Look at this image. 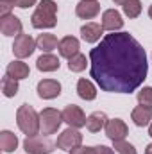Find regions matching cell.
Listing matches in <instances>:
<instances>
[{
  "label": "cell",
  "mask_w": 152,
  "mask_h": 154,
  "mask_svg": "<svg viewBox=\"0 0 152 154\" xmlns=\"http://www.w3.org/2000/svg\"><path fill=\"white\" fill-rule=\"evenodd\" d=\"M90 75L109 93H132L149 74L145 48L129 32L106 34L90 50Z\"/></svg>",
  "instance_id": "1"
},
{
  "label": "cell",
  "mask_w": 152,
  "mask_h": 154,
  "mask_svg": "<svg viewBox=\"0 0 152 154\" xmlns=\"http://www.w3.org/2000/svg\"><path fill=\"white\" fill-rule=\"evenodd\" d=\"M34 29H52L57 23V4L54 0H41L31 16Z\"/></svg>",
  "instance_id": "2"
},
{
  "label": "cell",
  "mask_w": 152,
  "mask_h": 154,
  "mask_svg": "<svg viewBox=\"0 0 152 154\" xmlns=\"http://www.w3.org/2000/svg\"><path fill=\"white\" fill-rule=\"evenodd\" d=\"M16 124L20 127V131L27 136H36L41 131L39 125V113L29 104H22L16 111Z\"/></svg>",
  "instance_id": "3"
},
{
  "label": "cell",
  "mask_w": 152,
  "mask_h": 154,
  "mask_svg": "<svg viewBox=\"0 0 152 154\" xmlns=\"http://www.w3.org/2000/svg\"><path fill=\"white\" fill-rule=\"evenodd\" d=\"M63 111H57L56 108H45L39 113V125L43 134H54L63 124Z\"/></svg>",
  "instance_id": "4"
},
{
  "label": "cell",
  "mask_w": 152,
  "mask_h": 154,
  "mask_svg": "<svg viewBox=\"0 0 152 154\" xmlns=\"http://www.w3.org/2000/svg\"><path fill=\"white\" fill-rule=\"evenodd\" d=\"M54 145L47 136H27L23 140V149L27 154H52Z\"/></svg>",
  "instance_id": "5"
},
{
  "label": "cell",
  "mask_w": 152,
  "mask_h": 154,
  "mask_svg": "<svg viewBox=\"0 0 152 154\" xmlns=\"http://www.w3.org/2000/svg\"><path fill=\"white\" fill-rule=\"evenodd\" d=\"M38 48L36 41L31 38L29 34H20L14 38V43H13V54L18 57V59H25L29 56H32V52Z\"/></svg>",
  "instance_id": "6"
},
{
  "label": "cell",
  "mask_w": 152,
  "mask_h": 154,
  "mask_svg": "<svg viewBox=\"0 0 152 154\" xmlns=\"http://www.w3.org/2000/svg\"><path fill=\"white\" fill-rule=\"evenodd\" d=\"M57 149H63V151H72L79 145H82V134L77 131L75 127H68L65 129L59 136H57V142H56Z\"/></svg>",
  "instance_id": "7"
},
{
  "label": "cell",
  "mask_w": 152,
  "mask_h": 154,
  "mask_svg": "<svg viewBox=\"0 0 152 154\" xmlns=\"http://www.w3.org/2000/svg\"><path fill=\"white\" fill-rule=\"evenodd\" d=\"M104 131H106V136H108L111 142L125 140V136L129 134V127H127V124H125L122 118H111V120H108Z\"/></svg>",
  "instance_id": "8"
},
{
  "label": "cell",
  "mask_w": 152,
  "mask_h": 154,
  "mask_svg": "<svg viewBox=\"0 0 152 154\" xmlns=\"http://www.w3.org/2000/svg\"><path fill=\"white\" fill-rule=\"evenodd\" d=\"M63 120L70 125V127H75V129H81V127H84L86 125V115H84V111L75 106V104H68L65 109H63Z\"/></svg>",
  "instance_id": "9"
},
{
  "label": "cell",
  "mask_w": 152,
  "mask_h": 154,
  "mask_svg": "<svg viewBox=\"0 0 152 154\" xmlns=\"http://www.w3.org/2000/svg\"><path fill=\"white\" fill-rule=\"evenodd\" d=\"M0 31L4 36H20L22 34V20L13 13L0 16Z\"/></svg>",
  "instance_id": "10"
},
{
  "label": "cell",
  "mask_w": 152,
  "mask_h": 154,
  "mask_svg": "<svg viewBox=\"0 0 152 154\" xmlns=\"http://www.w3.org/2000/svg\"><path fill=\"white\" fill-rule=\"evenodd\" d=\"M38 95L45 100H50V99H56L61 95V82L56 81V79H43L38 82Z\"/></svg>",
  "instance_id": "11"
},
{
  "label": "cell",
  "mask_w": 152,
  "mask_h": 154,
  "mask_svg": "<svg viewBox=\"0 0 152 154\" xmlns=\"http://www.w3.org/2000/svg\"><path fill=\"white\" fill-rule=\"evenodd\" d=\"M100 13V4L97 0H81L75 5V14L82 20H91Z\"/></svg>",
  "instance_id": "12"
},
{
  "label": "cell",
  "mask_w": 152,
  "mask_h": 154,
  "mask_svg": "<svg viewBox=\"0 0 152 154\" xmlns=\"http://www.w3.org/2000/svg\"><path fill=\"white\" fill-rule=\"evenodd\" d=\"M102 27L104 31H109V32H116L123 27V20H122V14L116 11V9H108L102 13Z\"/></svg>",
  "instance_id": "13"
},
{
  "label": "cell",
  "mask_w": 152,
  "mask_h": 154,
  "mask_svg": "<svg viewBox=\"0 0 152 154\" xmlns=\"http://www.w3.org/2000/svg\"><path fill=\"white\" fill-rule=\"evenodd\" d=\"M104 32V27L102 23H95V22H88L86 25L81 27V36L86 43H97L100 36Z\"/></svg>",
  "instance_id": "14"
},
{
  "label": "cell",
  "mask_w": 152,
  "mask_h": 154,
  "mask_svg": "<svg viewBox=\"0 0 152 154\" xmlns=\"http://www.w3.org/2000/svg\"><path fill=\"white\" fill-rule=\"evenodd\" d=\"M79 48H81V43L74 36H65V38L59 41V54L63 57H66V59L77 56L79 54Z\"/></svg>",
  "instance_id": "15"
},
{
  "label": "cell",
  "mask_w": 152,
  "mask_h": 154,
  "mask_svg": "<svg viewBox=\"0 0 152 154\" xmlns=\"http://www.w3.org/2000/svg\"><path fill=\"white\" fill-rule=\"evenodd\" d=\"M59 66H61V61L54 54H41L36 61V68L39 72H56L59 70Z\"/></svg>",
  "instance_id": "16"
},
{
  "label": "cell",
  "mask_w": 152,
  "mask_h": 154,
  "mask_svg": "<svg viewBox=\"0 0 152 154\" xmlns=\"http://www.w3.org/2000/svg\"><path fill=\"white\" fill-rule=\"evenodd\" d=\"M31 74V70H29V65L27 63H23V61H13V63H9L7 65V68H5V75L13 77V79H16V81H22V79H27Z\"/></svg>",
  "instance_id": "17"
},
{
  "label": "cell",
  "mask_w": 152,
  "mask_h": 154,
  "mask_svg": "<svg viewBox=\"0 0 152 154\" xmlns=\"http://www.w3.org/2000/svg\"><path fill=\"white\" fill-rule=\"evenodd\" d=\"M108 120L109 118H108V115L104 111H93L91 115L88 116V120H86V129L90 133H99L100 129L106 127Z\"/></svg>",
  "instance_id": "18"
},
{
  "label": "cell",
  "mask_w": 152,
  "mask_h": 154,
  "mask_svg": "<svg viewBox=\"0 0 152 154\" xmlns=\"http://www.w3.org/2000/svg\"><path fill=\"white\" fill-rule=\"evenodd\" d=\"M131 118H132V122H134V125H138V127H145V125H149L152 120V109L150 108H147V106H136L134 109H132V113H131Z\"/></svg>",
  "instance_id": "19"
},
{
  "label": "cell",
  "mask_w": 152,
  "mask_h": 154,
  "mask_svg": "<svg viewBox=\"0 0 152 154\" xmlns=\"http://www.w3.org/2000/svg\"><path fill=\"white\" fill-rule=\"evenodd\" d=\"M77 95L84 100H93L97 97V88L90 79H79L77 81Z\"/></svg>",
  "instance_id": "20"
},
{
  "label": "cell",
  "mask_w": 152,
  "mask_h": 154,
  "mask_svg": "<svg viewBox=\"0 0 152 154\" xmlns=\"http://www.w3.org/2000/svg\"><path fill=\"white\" fill-rule=\"evenodd\" d=\"M36 45H38L39 50L45 52V54H50L52 50L59 48V41H57V38H56L54 34H48V32L39 34L38 39H36Z\"/></svg>",
  "instance_id": "21"
},
{
  "label": "cell",
  "mask_w": 152,
  "mask_h": 154,
  "mask_svg": "<svg viewBox=\"0 0 152 154\" xmlns=\"http://www.w3.org/2000/svg\"><path fill=\"white\" fill-rule=\"evenodd\" d=\"M0 147L4 152H14L18 147V136L11 131H2L0 133Z\"/></svg>",
  "instance_id": "22"
},
{
  "label": "cell",
  "mask_w": 152,
  "mask_h": 154,
  "mask_svg": "<svg viewBox=\"0 0 152 154\" xmlns=\"http://www.w3.org/2000/svg\"><path fill=\"white\" fill-rule=\"evenodd\" d=\"M122 9L127 18H138L141 14V2L140 0H125L122 4Z\"/></svg>",
  "instance_id": "23"
},
{
  "label": "cell",
  "mask_w": 152,
  "mask_h": 154,
  "mask_svg": "<svg viewBox=\"0 0 152 154\" xmlns=\"http://www.w3.org/2000/svg\"><path fill=\"white\" fill-rule=\"evenodd\" d=\"M18 81L16 79H13V77L5 75L2 79V93L7 97V99H11V97H16V93H18Z\"/></svg>",
  "instance_id": "24"
},
{
  "label": "cell",
  "mask_w": 152,
  "mask_h": 154,
  "mask_svg": "<svg viewBox=\"0 0 152 154\" xmlns=\"http://www.w3.org/2000/svg\"><path fill=\"white\" fill-rule=\"evenodd\" d=\"M86 65H88V61H86V56L84 54H77L74 57H70L68 59V68H70V72H82L84 68H86Z\"/></svg>",
  "instance_id": "25"
},
{
  "label": "cell",
  "mask_w": 152,
  "mask_h": 154,
  "mask_svg": "<svg viewBox=\"0 0 152 154\" xmlns=\"http://www.w3.org/2000/svg\"><path fill=\"white\" fill-rule=\"evenodd\" d=\"M113 149H114V152H118V154H138L136 149H134V145L129 143V142H125V140L113 142Z\"/></svg>",
  "instance_id": "26"
},
{
  "label": "cell",
  "mask_w": 152,
  "mask_h": 154,
  "mask_svg": "<svg viewBox=\"0 0 152 154\" xmlns=\"http://www.w3.org/2000/svg\"><path fill=\"white\" fill-rule=\"evenodd\" d=\"M138 102L141 106H147L152 109V88L150 86H145L138 91Z\"/></svg>",
  "instance_id": "27"
},
{
  "label": "cell",
  "mask_w": 152,
  "mask_h": 154,
  "mask_svg": "<svg viewBox=\"0 0 152 154\" xmlns=\"http://www.w3.org/2000/svg\"><path fill=\"white\" fill-rule=\"evenodd\" d=\"M18 4V0H0V16L2 14H9L11 9Z\"/></svg>",
  "instance_id": "28"
},
{
  "label": "cell",
  "mask_w": 152,
  "mask_h": 154,
  "mask_svg": "<svg viewBox=\"0 0 152 154\" xmlns=\"http://www.w3.org/2000/svg\"><path fill=\"white\" fill-rule=\"evenodd\" d=\"M70 154H95V147H82V145H79L75 149H72Z\"/></svg>",
  "instance_id": "29"
},
{
  "label": "cell",
  "mask_w": 152,
  "mask_h": 154,
  "mask_svg": "<svg viewBox=\"0 0 152 154\" xmlns=\"http://www.w3.org/2000/svg\"><path fill=\"white\" fill-rule=\"evenodd\" d=\"M36 2H38V0H18L16 7H20V9H27V7H32V5H36Z\"/></svg>",
  "instance_id": "30"
},
{
  "label": "cell",
  "mask_w": 152,
  "mask_h": 154,
  "mask_svg": "<svg viewBox=\"0 0 152 154\" xmlns=\"http://www.w3.org/2000/svg\"><path fill=\"white\" fill-rule=\"evenodd\" d=\"M95 154H114V151L106 147V145H97L95 147Z\"/></svg>",
  "instance_id": "31"
},
{
  "label": "cell",
  "mask_w": 152,
  "mask_h": 154,
  "mask_svg": "<svg viewBox=\"0 0 152 154\" xmlns=\"http://www.w3.org/2000/svg\"><path fill=\"white\" fill-rule=\"evenodd\" d=\"M145 154H152V143L147 145V149H145Z\"/></svg>",
  "instance_id": "32"
},
{
  "label": "cell",
  "mask_w": 152,
  "mask_h": 154,
  "mask_svg": "<svg viewBox=\"0 0 152 154\" xmlns=\"http://www.w3.org/2000/svg\"><path fill=\"white\" fill-rule=\"evenodd\" d=\"M114 4H118V5H122V4H123V2H125V0H113Z\"/></svg>",
  "instance_id": "33"
},
{
  "label": "cell",
  "mask_w": 152,
  "mask_h": 154,
  "mask_svg": "<svg viewBox=\"0 0 152 154\" xmlns=\"http://www.w3.org/2000/svg\"><path fill=\"white\" fill-rule=\"evenodd\" d=\"M149 16H150V20H152V5L149 7Z\"/></svg>",
  "instance_id": "34"
},
{
  "label": "cell",
  "mask_w": 152,
  "mask_h": 154,
  "mask_svg": "<svg viewBox=\"0 0 152 154\" xmlns=\"http://www.w3.org/2000/svg\"><path fill=\"white\" fill-rule=\"evenodd\" d=\"M149 134H150V136H152V124H150V125H149Z\"/></svg>",
  "instance_id": "35"
}]
</instances>
